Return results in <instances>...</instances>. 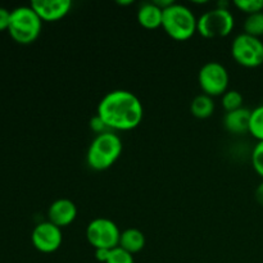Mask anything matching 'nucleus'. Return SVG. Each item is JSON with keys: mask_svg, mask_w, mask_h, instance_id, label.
I'll return each mask as SVG.
<instances>
[{"mask_svg": "<svg viewBox=\"0 0 263 263\" xmlns=\"http://www.w3.org/2000/svg\"><path fill=\"white\" fill-rule=\"evenodd\" d=\"M32 246L41 253H53L58 251L63 241V234L61 228L45 221L35 226L31 234Z\"/></svg>", "mask_w": 263, "mask_h": 263, "instance_id": "1a4fd4ad", "label": "nucleus"}, {"mask_svg": "<svg viewBox=\"0 0 263 263\" xmlns=\"http://www.w3.org/2000/svg\"><path fill=\"white\" fill-rule=\"evenodd\" d=\"M252 164L257 174L263 177V141H258L252 152Z\"/></svg>", "mask_w": 263, "mask_h": 263, "instance_id": "412c9836", "label": "nucleus"}, {"mask_svg": "<svg viewBox=\"0 0 263 263\" xmlns=\"http://www.w3.org/2000/svg\"><path fill=\"white\" fill-rule=\"evenodd\" d=\"M244 33L256 36V37L263 35V10L249 14L246 18V21H244Z\"/></svg>", "mask_w": 263, "mask_h": 263, "instance_id": "dca6fc26", "label": "nucleus"}, {"mask_svg": "<svg viewBox=\"0 0 263 263\" xmlns=\"http://www.w3.org/2000/svg\"><path fill=\"white\" fill-rule=\"evenodd\" d=\"M190 112L194 117L200 118V120H205V118L211 117L215 112V103H213L212 97L205 94H200L193 99L192 104H190Z\"/></svg>", "mask_w": 263, "mask_h": 263, "instance_id": "2eb2a0df", "label": "nucleus"}, {"mask_svg": "<svg viewBox=\"0 0 263 263\" xmlns=\"http://www.w3.org/2000/svg\"><path fill=\"white\" fill-rule=\"evenodd\" d=\"M254 195H256V200H257V202H258L259 204H261L262 207H263V181L258 185V186H257Z\"/></svg>", "mask_w": 263, "mask_h": 263, "instance_id": "393cba45", "label": "nucleus"}, {"mask_svg": "<svg viewBox=\"0 0 263 263\" xmlns=\"http://www.w3.org/2000/svg\"><path fill=\"white\" fill-rule=\"evenodd\" d=\"M234 25V15L229 8L217 7L200 15L197 31L205 39L223 37L233 31Z\"/></svg>", "mask_w": 263, "mask_h": 263, "instance_id": "39448f33", "label": "nucleus"}, {"mask_svg": "<svg viewBox=\"0 0 263 263\" xmlns=\"http://www.w3.org/2000/svg\"><path fill=\"white\" fill-rule=\"evenodd\" d=\"M231 54L240 66L254 68L263 64V43L259 37L243 32L234 39Z\"/></svg>", "mask_w": 263, "mask_h": 263, "instance_id": "423d86ee", "label": "nucleus"}, {"mask_svg": "<svg viewBox=\"0 0 263 263\" xmlns=\"http://www.w3.org/2000/svg\"><path fill=\"white\" fill-rule=\"evenodd\" d=\"M251 112L252 110H249L248 108H240V109L226 113L223 118V125L226 130L231 134H238V135L249 131Z\"/></svg>", "mask_w": 263, "mask_h": 263, "instance_id": "f8f14e48", "label": "nucleus"}, {"mask_svg": "<svg viewBox=\"0 0 263 263\" xmlns=\"http://www.w3.org/2000/svg\"><path fill=\"white\" fill-rule=\"evenodd\" d=\"M222 107L226 112H233V110L243 108V95L236 90H230L222 95Z\"/></svg>", "mask_w": 263, "mask_h": 263, "instance_id": "a211bd4d", "label": "nucleus"}, {"mask_svg": "<svg viewBox=\"0 0 263 263\" xmlns=\"http://www.w3.org/2000/svg\"><path fill=\"white\" fill-rule=\"evenodd\" d=\"M112 249H95V258L102 263H107Z\"/></svg>", "mask_w": 263, "mask_h": 263, "instance_id": "b1692460", "label": "nucleus"}, {"mask_svg": "<svg viewBox=\"0 0 263 263\" xmlns=\"http://www.w3.org/2000/svg\"><path fill=\"white\" fill-rule=\"evenodd\" d=\"M118 4H121V5H128V4H133V2H131V0H127V2H117Z\"/></svg>", "mask_w": 263, "mask_h": 263, "instance_id": "a878e982", "label": "nucleus"}, {"mask_svg": "<svg viewBox=\"0 0 263 263\" xmlns=\"http://www.w3.org/2000/svg\"><path fill=\"white\" fill-rule=\"evenodd\" d=\"M107 263H135L134 262L133 254L126 252L121 247H116L110 251L109 258H108Z\"/></svg>", "mask_w": 263, "mask_h": 263, "instance_id": "aec40b11", "label": "nucleus"}, {"mask_svg": "<svg viewBox=\"0 0 263 263\" xmlns=\"http://www.w3.org/2000/svg\"><path fill=\"white\" fill-rule=\"evenodd\" d=\"M229 72L223 64L218 62H208L200 68L198 74L200 89L205 95L218 97L228 91L229 86Z\"/></svg>", "mask_w": 263, "mask_h": 263, "instance_id": "6e6552de", "label": "nucleus"}, {"mask_svg": "<svg viewBox=\"0 0 263 263\" xmlns=\"http://www.w3.org/2000/svg\"><path fill=\"white\" fill-rule=\"evenodd\" d=\"M43 27V21L37 13L28 7H17L10 10V21L8 32L18 44L28 45L39 37Z\"/></svg>", "mask_w": 263, "mask_h": 263, "instance_id": "7ed1b4c3", "label": "nucleus"}, {"mask_svg": "<svg viewBox=\"0 0 263 263\" xmlns=\"http://www.w3.org/2000/svg\"><path fill=\"white\" fill-rule=\"evenodd\" d=\"M122 153V141L116 134L107 133L97 135L87 151L86 161L90 168L104 171L115 164Z\"/></svg>", "mask_w": 263, "mask_h": 263, "instance_id": "f03ea898", "label": "nucleus"}, {"mask_svg": "<svg viewBox=\"0 0 263 263\" xmlns=\"http://www.w3.org/2000/svg\"><path fill=\"white\" fill-rule=\"evenodd\" d=\"M10 21V12L5 8L0 7V32L8 30Z\"/></svg>", "mask_w": 263, "mask_h": 263, "instance_id": "5701e85b", "label": "nucleus"}, {"mask_svg": "<svg viewBox=\"0 0 263 263\" xmlns=\"http://www.w3.org/2000/svg\"><path fill=\"white\" fill-rule=\"evenodd\" d=\"M235 7L247 14H253L263 10V0H235Z\"/></svg>", "mask_w": 263, "mask_h": 263, "instance_id": "6ab92c4d", "label": "nucleus"}, {"mask_svg": "<svg viewBox=\"0 0 263 263\" xmlns=\"http://www.w3.org/2000/svg\"><path fill=\"white\" fill-rule=\"evenodd\" d=\"M97 115L104 121L108 128L127 131L140 125L144 108L140 99L131 91L113 90L102 98Z\"/></svg>", "mask_w": 263, "mask_h": 263, "instance_id": "f257e3e1", "label": "nucleus"}, {"mask_svg": "<svg viewBox=\"0 0 263 263\" xmlns=\"http://www.w3.org/2000/svg\"><path fill=\"white\" fill-rule=\"evenodd\" d=\"M163 9L157 7L154 3H145L138 10V22L148 30H154L162 26Z\"/></svg>", "mask_w": 263, "mask_h": 263, "instance_id": "ddd939ff", "label": "nucleus"}, {"mask_svg": "<svg viewBox=\"0 0 263 263\" xmlns=\"http://www.w3.org/2000/svg\"><path fill=\"white\" fill-rule=\"evenodd\" d=\"M48 217L51 223L58 228H66L71 225L77 217V207L72 200L62 198L53 202L49 207Z\"/></svg>", "mask_w": 263, "mask_h": 263, "instance_id": "9b49d317", "label": "nucleus"}, {"mask_svg": "<svg viewBox=\"0 0 263 263\" xmlns=\"http://www.w3.org/2000/svg\"><path fill=\"white\" fill-rule=\"evenodd\" d=\"M30 7L37 13L41 21L54 22L62 20L71 10L72 3L69 0H33Z\"/></svg>", "mask_w": 263, "mask_h": 263, "instance_id": "9d476101", "label": "nucleus"}, {"mask_svg": "<svg viewBox=\"0 0 263 263\" xmlns=\"http://www.w3.org/2000/svg\"><path fill=\"white\" fill-rule=\"evenodd\" d=\"M198 20L194 13L182 4H174L163 9L162 27L168 36L177 41H185L197 32Z\"/></svg>", "mask_w": 263, "mask_h": 263, "instance_id": "20e7f679", "label": "nucleus"}, {"mask_svg": "<svg viewBox=\"0 0 263 263\" xmlns=\"http://www.w3.org/2000/svg\"><path fill=\"white\" fill-rule=\"evenodd\" d=\"M118 247L134 256L135 253L143 251L145 247V235L139 229H126L121 233Z\"/></svg>", "mask_w": 263, "mask_h": 263, "instance_id": "4468645a", "label": "nucleus"}, {"mask_svg": "<svg viewBox=\"0 0 263 263\" xmlns=\"http://www.w3.org/2000/svg\"><path fill=\"white\" fill-rule=\"evenodd\" d=\"M90 128H91L94 133H97L98 135H100V134H104L107 133V128L108 126L105 125L104 121L102 120V118L99 117V116H94V117L90 120Z\"/></svg>", "mask_w": 263, "mask_h": 263, "instance_id": "4be33fe9", "label": "nucleus"}, {"mask_svg": "<svg viewBox=\"0 0 263 263\" xmlns=\"http://www.w3.org/2000/svg\"><path fill=\"white\" fill-rule=\"evenodd\" d=\"M121 231L109 218H95L87 225L86 239L95 249H113L120 244Z\"/></svg>", "mask_w": 263, "mask_h": 263, "instance_id": "0eeeda50", "label": "nucleus"}, {"mask_svg": "<svg viewBox=\"0 0 263 263\" xmlns=\"http://www.w3.org/2000/svg\"><path fill=\"white\" fill-rule=\"evenodd\" d=\"M249 133L259 141H263V104L258 105L251 112Z\"/></svg>", "mask_w": 263, "mask_h": 263, "instance_id": "f3484780", "label": "nucleus"}]
</instances>
